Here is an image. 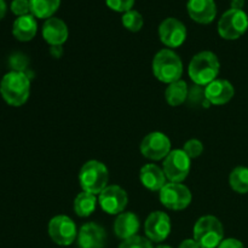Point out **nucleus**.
<instances>
[{"mask_svg":"<svg viewBox=\"0 0 248 248\" xmlns=\"http://www.w3.org/2000/svg\"><path fill=\"white\" fill-rule=\"evenodd\" d=\"M0 94L11 107H22L31 94V78L24 72L10 70L0 81Z\"/></svg>","mask_w":248,"mask_h":248,"instance_id":"1","label":"nucleus"},{"mask_svg":"<svg viewBox=\"0 0 248 248\" xmlns=\"http://www.w3.org/2000/svg\"><path fill=\"white\" fill-rule=\"evenodd\" d=\"M220 72V62L212 51H201L193 58L188 67V74L191 81L200 86H207L216 79Z\"/></svg>","mask_w":248,"mask_h":248,"instance_id":"2","label":"nucleus"},{"mask_svg":"<svg viewBox=\"0 0 248 248\" xmlns=\"http://www.w3.org/2000/svg\"><path fill=\"white\" fill-rule=\"evenodd\" d=\"M152 69L159 81L169 85L182 79L183 62L173 50L162 48L153 58Z\"/></svg>","mask_w":248,"mask_h":248,"instance_id":"3","label":"nucleus"},{"mask_svg":"<svg viewBox=\"0 0 248 248\" xmlns=\"http://www.w3.org/2000/svg\"><path fill=\"white\" fill-rule=\"evenodd\" d=\"M108 167L98 160H89L80 169L79 183L82 191L99 195L108 186Z\"/></svg>","mask_w":248,"mask_h":248,"instance_id":"4","label":"nucleus"},{"mask_svg":"<svg viewBox=\"0 0 248 248\" xmlns=\"http://www.w3.org/2000/svg\"><path fill=\"white\" fill-rule=\"evenodd\" d=\"M193 236L201 248H217L224 240V228L215 216H202L194 225Z\"/></svg>","mask_w":248,"mask_h":248,"instance_id":"5","label":"nucleus"},{"mask_svg":"<svg viewBox=\"0 0 248 248\" xmlns=\"http://www.w3.org/2000/svg\"><path fill=\"white\" fill-rule=\"evenodd\" d=\"M218 34L225 40H236L248 29V16L244 10L229 9L218 21Z\"/></svg>","mask_w":248,"mask_h":248,"instance_id":"6","label":"nucleus"},{"mask_svg":"<svg viewBox=\"0 0 248 248\" xmlns=\"http://www.w3.org/2000/svg\"><path fill=\"white\" fill-rule=\"evenodd\" d=\"M160 202L164 207L171 211H183L190 206L193 194L190 189L183 183L167 182L164 188L159 191Z\"/></svg>","mask_w":248,"mask_h":248,"instance_id":"7","label":"nucleus"},{"mask_svg":"<svg viewBox=\"0 0 248 248\" xmlns=\"http://www.w3.org/2000/svg\"><path fill=\"white\" fill-rule=\"evenodd\" d=\"M190 169L191 159L183 149L171 150L162 164L167 182L171 183H183L190 173Z\"/></svg>","mask_w":248,"mask_h":248,"instance_id":"8","label":"nucleus"},{"mask_svg":"<svg viewBox=\"0 0 248 248\" xmlns=\"http://www.w3.org/2000/svg\"><path fill=\"white\" fill-rule=\"evenodd\" d=\"M47 232L50 239L58 246H70L77 241L79 230L72 218L58 215L48 222Z\"/></svg>","mask_w":248,"mask_h":248,"instance_id":"9","label":"nucleus"},{"mask_svg":"<svg viewBox=\"0 0 248 248\" xmlns=\"http://www.w3.org/2000/svg\"><path fill=\"white\" fill-rule=\"evenodd\" d=\"M140 154L152 161L164 160L171 152V140L160 131H154L145 136L140 145Z\"/></svg>","mask_w":248,"mask_h":248,"instance_id":"10","label":"nucleus"},{"mask_svg":"<svg viewBox=\"0 0 248 248\" xmlns=\"http://www.w3.org/2000/svg\"><path fill=\"white\" fill-rule=\"evenodd\" d=\"M98 203L103 212L111 216H119L127 206L128 195L120 186L111 184L99 193Z\"/></svg>","mask_w":248,"mask_h":248,"instance_id":"11","label":"nucleus"},{"mask_svg":"<svg viewBox=\"0 0 248 248\" xmlns=\"http://www.w3.org/2000/svg\"><path fill=\"white\" fill-rule=\"evenodd\" d=\"M172 223L167 213L162 211H155L147 217L144 222L145 237L152 242L161 244L171 234Z\"/></svg>","mask_w":248,"mask_h":248,"instance_id":"12","label":"nucleus"},{"mask_svg":"<svg viewBox=\"0 0 248 248\" xmlns=\"http://www.w3.org/2000/svg\"><path fill=\"white\" fill-rule=\"evenodd\" d=\"M186 27L182 21L174 17H169L164 19L159 26V38L160 41L167 48L179 47L184 44L186 39Z\"/></svg>","mask_w":248,"mask_h":248,"instance_id":"13","label":"nucleus"},{"mask_svg":"<svg viewBox=\"0 0 248 248\" xmlns=\"http://www.w3.org/2000/svg\"><path fill=\"white\" fill-rule=\"evenodd\" d=\"M77 241L80 248H104L107 232L104 228L97 223H86L79 229Z\"/></svg>","mask_w":248,"mask_h":248,"instance_id":"14","label":"nucleus"},{"mask_svg":"<svg viewBox=\"0 0 248 248\" xmlns=\"http://www.w3.org/2000/svg\"><path fill=\"white\" fill-rule=\"evenodd\" d=\"M235 94V89L229 80L216 79L205 86L206 99L212 106H224L229 103Z\"/></svg>","mask_w":248,"mask_h":248,"instance_id":"15","label":"nucleus"},{"mask_svg":"<svg viewBox=\"0 0 248 248\" xmlns=\"http://www.w3.org/2000/svg\"><path fill=\"white\" fill-rule=\"evenodd\" d=\"M186 10L189 17L200 24H210L217 16L215 0H189Z\"/></svg>","mask_w":248,"mask_h":248,"instance_id":"16","label":"nucleus"},{"mask_svg":"<svg viewBox=\"0 0 248 248\" xmlns=\"http://www.w3.org/2000/svg\"><path fill=\"white\" fill-rule=\"evenodd\" d=\"M43 38L50 46L63 45L68 40L69 29L64 21L57 17L46 19L43 26Z\"/></svg>","mask_w":248,"mask_h":248,"instance_id":"17","label":"nucleus"},{"mask_svg":"<svg viewBox=\"0 0 248 248\" xmlns=\"http://www.w3.org/2000/svg\"><path fill=\"white\" fill-rule=\"evenodd\" d=\"M140 228V218L133 212H123L116 216V219L114 222V234L121 241L127 240L130 237L138 235Z\"/></svg>","mask_w":248,"mask_h":248,"instance_id":"18","label":"nucleus"},{"mask_svg":"<svg viewBox=\"0 0 248 248\" xmlns=\"http://www.w3.org/2000/svg\"><path fill=\"white\" fill-rule=\"evenodd\" d=\"M140 181L150 191H160L167 183L164 170L156 164L144 165L140 171Z\"/></svg>","mask_w":248,"mask_h":248,"instance_id":"19","label":"nucleus"},{"mask_svg":"<svg viewBox=\"0 0 248 248\" xmlns=\"http://www.w3.org/2000/svg\"><path fill=\"white\" fill-rule=\"evenodd\" d=\"M38 31V23L33 15L17 17L12 24V34L15 38L22 43H27L34 39Z\"/></svg>","mask_w":248,"mask_h":248,"instance_id":"20","label":"nucleus"},{"mask_svg":"<svg viewBox=\"0 0 248 248\" xmlns=\"http://www.w3.org/2000/svg\"><path fill=\"white\" fill-rule=\"evenodd\" d=\"M97 203H98V198L94 194L81 191L74 199L73 210H74L75 215L78 217L87 218L91 215H93V212L97 208Z\"/></svg>","mask_w":248,"mask_h":248,"instance_id":"21","label":"nucleus"},{"mask_svg":"<svg viewBox=\"0 0 248 248\" xmlns=\"http://www.w3.org/2000/svg\"><path fill=\"white\" fill-rule=\"evenodd\" d=\"M189 87L184 80H178L172 84H169V86L165 90V99L171 107H179L183 103H186L188 98Z\"/></svg>","mask_w":248,"mask_h":248,"instance_id":"22","label":"nucleus"},{"mask_svg":"<svg viewBox=\"0 0 248 248\" xmlns=\"http://www.w3.org/2000/svg\"><path fill=\"white\" fill-rule=\"evenodd\" d=\"M31 14L35 18L48 19L53 17L61 5V0H29Z\"/></svg>","mask_w":248,"mask_h":248,"instance_id":"23","label":"nucleus"},{"mask_svg":"<svg viewBox=\"0 0 248 248\" xmlns=\"http://www.w3.org/2000/svg\"><path fill=\"white\" fill-rule=\"evenodd\" d=\"M229 186L235 193L247 194L248 193V167L237 166L230 172Z\"/></svg>","mask_w":248,"mask_h":248,"instance_id":"24","label":"nucleus"},{"mask_svg":"<svg viewBox=\"0 0 248 248\" xmlns=\"http://www.w3.org/2000/svg\"><path fill=\"white\" fill-rule=\"evenodd\" d=\"M121 22H123V26L125 27L127 31H132V33H137L140 29L143 28V24H144V19L143 16L137 11V10H130V11L123 14L121 17Z\"/></svg>","mask_w":248,"mask_h":248,"instance_id":"25","label":"nucleus"},{"mask_svg":"<svg viewBox=\"0 0 248 248\" xmlns=\"http://www.w3.org/2000/svg\"><path fill=\"white\" fill-rule=\"evenodd\" d=\"M186 103L191 107H199V106H205L207 107L208 102L206 99L205 96V87L200 86V85H191V87H189L188 92V98H186Z\"/></svg>","mask_w":248,"mask_h":248,"instance_id":"26","label":"nucleus"},{"mask_svg":"<svg viewBox=\"0 0 248 248\" xmlns=\"http://www.w3.org/2000/svg\"><path fill=\"white\" fill-rule=\"evenodd\" d=\"M119 248H154V246L148 237L136 235V236L121 241Z\"/></svg>","mask_w":248,"mask_h":248,"instance_id":"27","label":"nucleus"},{"mask_svg":"<svg viewBox=\"0 0 248 248\" xmlns=\"http://www.w3.org/2000/svg\"><path fill=\"white\" fill-rule=\"evenodd\" d=\"M183 150L186 152V154L193 159H198L199 156H201L203 153V144L201 140H196V138H191V140H186L184 143Z\"/></svg>","mask_w":248,"mask_h":248,"instance_id":"28","label":"nucleus"},{"mask_svg":"<svg viewBox=\"0 0 248 248\" xmlns=\"http://www.w3.org/2000/svg\"><path fill=\"white\" fill-rule=\"evenodd\" d=\"M9 64L11 67V70H16V72H26L27 67L29 64V60L26 55L21 52H16L10 57Z\"/></svg>","mask_w":248,"mask_h":248,"instance_id":"29","label":"nucleus"},{"mask_svg":"<svg viewBox=\"0 0 248 248\" xmlns=\"http://www.w3.org/2000/svg\"><path fill=\"white\" fill-rule=\"evenodd\" d=\"M135 1L136 0H106V4L113 11L125 14V12L132 10Z\"/></svg>","mask_w":248,"mask_h":248,"instance_id":"30","label":"nucleus"},{"mask_svg":"<svg viewBox=\"0 0 248 248\" xmlns=\"http://www.w3.org/2000/svg\"><path fill=\"white\" fill-rule=\"evenodd\" d=\"M11 11L17 17L31 15V1L29 0H12Z\"/></svg>","mask_w":248,"mask_h":248,"instance_id":"31","label":"nucleus"},{"mask_svg":"<svg viewBox=\"0 0 248 248\" xmlns=\"http://www.w3.org/2000/svg\"><path fill=\"white\" fill-rule=\"evenodd\" d=\"M217 248H245V246L240 240L229 237V239L223 240Z\"/></svg>","mask_w":248,"mask_h":248,"instance_id":"32","label":"nucleus"},{"mask_svg":"<svg viewBox=\"0 0 248 248\" xmlns=\"http://www.w3.org/2000/svg\"><path fill=\"white\" fill-rule=\"evenodd\" d=\"M178 248H201L200 245L194 239H186L181 242Z\"/></svg>","mask_w":248,"mask_h":248,"instance_id":"33","label":"nucleus"},{"mask_svg":"<svg viewBox=\"0 0 248 248\" xmlns=\"http://www.w3.org/2000/svg\"><path fill=\"white\" fill-rule=\"evenodd\" d=\"M50 55L53 58H61L63 56V45H56L50 47Z\"/></svg>","mask_w":248,"mask_h":248,"instance_id":"34","label":"nucleus"},{"mask_svg":"<svg viewBox=\"0 0 248 248\" xmlns=\"http://www.w3.org/2000/svg\"><path fill=\"white\" fill-rule=\"evenodd\" d=\"M245 0H232V7L234 10H244Z\"/></svg>","mask_w":248,"mask_h":248,"instance_id":"35","label":"nucleus"},{"mask_svg":"<svg viewBox=\"0 0 248 248\" xmlns=\"http://www.w3.org/2000/svg\"><path fill=\"white\" fill-rule=\"evenodd\" d=\"M6 10H7V6L5 0H0V19L4 18L5 14H6Z\"/></svg>","mask_w":248,"mask_h":248,"instance_id":"36","label":"nucleus"},{"mask_svg":"<svg viewBox=\"0 0 248 248\" xmlns=\"http://www.w3.org/2000/svg\"><path fill=\"white\" fill-rule=\"evenodd\" d=\"M155 248H172V247L169 246V245H159V246H156Z\"/></svg>","mask_w":248,"mask_h":248,"instance_id":"37","label":"nucleus"}]
</instances>
